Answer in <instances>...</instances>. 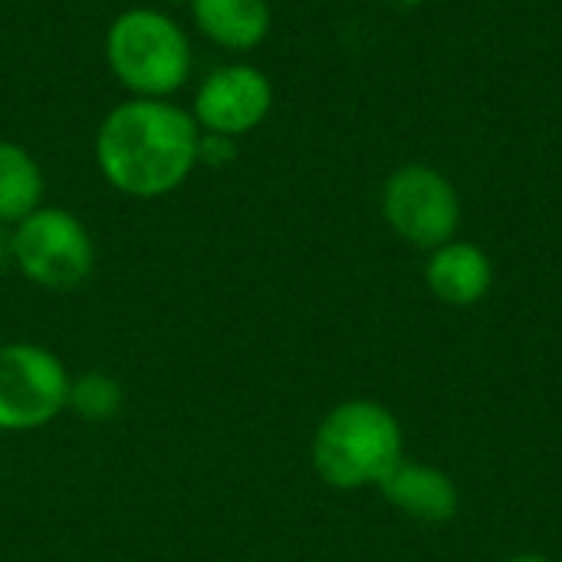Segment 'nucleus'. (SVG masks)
Instances as JSON below:
<instances>
[{
    "label": "nucleus",
    "mask_w": 562,
    "mask_h": 562,
    "mask_svg": "<svg viewBox=\"0 0 562 562\" xmlns=\"http://www.w3.org/2000/svg\"><path fill=\"white\" fill-rule=\"evenodd\" d=\"M201 128L171 99H125L95 132V168L109 188L135 201L178 191L198 168Z\"/></svg>",
    "instance_id": "1"
},
{
    "label": "nucleus",
    "mask_w": 562,
    "mask_h": 562,
    "mask_svg": "<svg viewBox=\"0 0 562 562\" xmlns=\"http://www.w3.org/2000/svg\"><path fill=\"white\" fill-rule=\"evenodd\" d=\"M313 471L333 491L379 487L382 477L405 458L398 418L372 398L339 402L323 415L313 435Z\"/></svg>",
    "instance_id": "2"
},
{
    "label": "nucleus",
    "mask_w": 562,
    "mask_h": 562,
    "mask_svg": "<svg viewBox=\"0 0 562 562\" xmlns=\"http://www.w3.org/2000/svg\"><path fill=\"white\" fill-rule=\"evenodd\" d=\"M105 63L132 99H171L184 89L194 56L175 16L155 7H128L105 30Z\"/></svg>",
    "instance_id": "3"
},
{
    "label": "nucleus",
    "mask_w": 562,
    "mask_h": 562,
    "mask_svg": "<svg viewBox=\"0 0 562 562\" xmlns=\"http://www.w3.org/2000/svg\"><path fill=\"white\" fill-rule=\"evenodd\" d=\"M13 234V270L49 293L79 290L95 270L89 227L66 207L43 204L23 217Z\"/></svg>",
    "instance_id": "4"
},
{
    "label": "nucleus",
    "mask_w": 562,
    "mask_h": 562,
    "mask_svg": "<svg viewBox=\"0 0 562 562\" xmlns=\"http://www.w3.org/2000/svg\"><path fill=\"white\" fill-rule=\"evenodd\" d=\"M69 382L63 359L40 342L0 346V431H40L66 412Z\"/></svg>",
    "instance_id": "5"
},
{
    "label": "nucleus",
    "mask_w": 562,
    "mask_h": 562,
    "mask_svg": "<svg viewBox=\"0 0 562 562\" xmlns=\"http://www.w3.org/2000/svg\"><path fill=\"white\" fill-rule=\"evenodd\" d=\"M382 214L405 244L435 250L458 237L461 194L445 171L431 165H402L382 188Z\"/></svg>",
    "instance_id": "6"
},
{
    "label": "nucleus",
    "mask_w": 562,
    "mask_h": 562,
    "mask_svg": "<svg viewBox=\"0 0 562 562\" xmlns=\"http://www.w3.org/2000/svg\"><path fill=\"white\" fill-rule=\"evenodd\" d=\"M273 109V82L250 63H227L207 72L194 92L191 115L201 132L240 138L267 122Z\"/></svg>",
    "instance_id": "7"
},
{
    "label": "nucleus",
    "mask_w": 562,
    "mask_h": 562,
    "mask_svg": "<svg viewBox=\"0 0 562 562\" xmlns=\"http://www.w3.org/2000/svg\"><path fill=\"white\" fill-rule=\"evenodd\" d=\"M382 497L418 524H451L461 510V491L441 468L402 458L379 484Z\"/></svg>",
    "instance_id": "8"
},
{
    "label": "nucleus",
    "mask_w": 562,
    "mask_h": 562,
    "mask_svg": "<svg viewBox=\"0 0 562 562\" xmlns=\"http://www.w3.org/2000/svg\"><path fill=\"white\" fill-rule=\"evenodd\" d=\"M425 283L448 306H477L494 286V263L487 250L454 237L428 250Z\"/></svg>",
    "instance_id": "9"
},
{
    "label": "nucleus",
    "mask_w": 562,
    "mask_h": 562,
    "mask_svg": "<svg viewBox=\"0 0 562 562\" xmlns=\"http://www.w3.org/2000/svg\"><path fill=\"white\" fill-rule=\"evenodd\" d=\"M191 20L221 49L247 53L267 40L273 13L267 0H191Z\"/></svg>",
    "instance_id": "10"
},
{
    "label": "nucleus",
    "mask_w": 562,
    "mask_h": 562,
    "mask_svg": "<svg viewBox=\"0 0 562 562\" xmlns=\"http://www.w3.org/2000/svg\"><path fill=\"white\" fill-rule=\"evenodd\" d=\"M46 178L40 161L16 142L0 138V227H16L43 207Z\"/></svg>",
    "instance_id": "11"
},
{
    "label": "nucleus",
    "mask_w": 562,
    "mask_h": 562,
    "mask_svg": "<svg viewBox=\"0 0 562 562\" xmlns=\"http://www.w3.org/2000/svg\"><path fill=\"white\" fill-rule=\"evenodd\" d=\"M125 405V389L109 372H82L69 382V402L66 408L79 415L82 422H112Z\"/></svg>",
    "instance_id": "12"
},
{
    "label": "nucleus",
    "mask_w": 562,
    "mask_h": 562,
    "mask_svg": "<svg viewBox=\"0 0 562 562\" xmlns=\"http://www.w3.org/2000/svg\"><path fill=\"white\" fill-rule=\"evenodd\" d=\"M237 155V138H227V135H214V132H201V142H198V165L207 161V165H231Z\"/></svg>",
    "instance_id": "13"
},
{
    "label": "nucleus",
    "mask_w": 562,
    "mask_h": 562,
    "mask_svg": "<svg viewBox=\"0 0 562 562\" xmlns=\"http://www.w3.org/2000/svg\"><path fill=\"white\" fill-rule=\"evenodd\" d=\"M13 270V234L10 227H0V273Z\"/></svg>",
    "instance_id": "14"
},
{
    "label": "nucleus",
    "mask_w": 562,
    "mask_h": 562,
    "mask_svg": "<svg viewBox=\"0 0 562 562\" xmlns=\"http://www.w3.org/2000/svg\"><path fill=\"white\" fill-rule=\"evenodd\" d=\"M379 3H385V7H392V10H415V7H422L425 0H379Z\"/></svg>",
    "instance_id": "15"
},
{
    "label": "nucleus",
    "mask_w": 562,
    "mask_h": 562,
    "mask_svg": "<svg viewBox=\"0 0 562 562\" xmlns=\"http://www.w3.org/2000/svg\"><path fill=\"white\" fill-rule=\"evenodd\" d=\"M507 562H553L550 557H540V553H520V557H510Z\"/></svg>",
    "instance_id": "16"
}]
</instances>
